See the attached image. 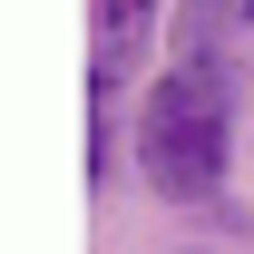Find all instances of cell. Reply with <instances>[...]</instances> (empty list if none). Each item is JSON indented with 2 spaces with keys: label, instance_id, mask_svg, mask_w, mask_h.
<instances>
[{
  "label": "cell",
  "instance_id": "3",
  "mask_svg": "<svg viewBox=\"0 0 254 254\" xmlns=\"http://www.w3.org/2000/svg\"><path fill=\"white\" fill-rule=\"evenodd\" d=\"M147 30H157V0H98V49H88V98H118L127 68L147 59Z\"/></svg>",
  "mask_w": 254,
  "mask_h": 254
},
{
  "label": "cell",
  "instance_id": "2",
  "mask_svg": "<svg viewBox=\"0 0 254 254\" xmlns=\"http://www.w3.org/2000/svg\"><path fill=\"white\" fill-rule=\"evenodd\" d=\"M176 68H215V78H245L254 68V0H176Z\"/></svg>",
  "mask_w": 254,
  "mask_h": 254
},
{
  "label": "cell",
  "instance_id": "1",
  "mask_svg": "<svg viewBox=\"0 0 254 254\" xmlns=\"http://www.w3.org/2000/svg\"><path fill=\"white\" fill-rule=\"evenodd\" d=\"M225 137H235V78H215V68H166L147 88V108H137V166L176 205H205L215 195Z\"/></svg>",
  "mask_w": 254,
  "mask_h": 254
}]
</instances>
